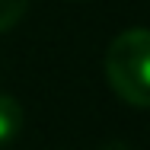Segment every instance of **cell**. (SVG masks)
<instances>
[{"label": "cell", "instance_id": "7a4b0ae2", "mask_svg": "<svg viewBox=\"0 0 150 150\" xmlns=\"http://www.w3.org/2000/svg\"><path fill=\"white\" fill-rule=\"evenodd\" d=\"M19 128H23V105L13 96L0 93V144L13 141L19 134Z\"/></svg>", "mask_w": 150, "mask_h": 150}, {"label": "cell", "instance_id": "3957f363", "mask_svg": "<svg viewBox=\"0 0 150 150\" xmlns=\"http://www.w3.org/2000/svg\"><path fill=\"white\" fill-rule=\"evenodd\" d=\"M29 0H0V32L13 29L23 16H26Z\"/></svg>", "mask_w": 150, "mask_h": 150}, {"label": "cell", "instance_id": "6da1fadb", "mask_svg": "<svg viewBox=\"0 0 150 150\" xmlns=\"http://www.w3.org/2000/svg\"><path fill=\"white\" fill-rule=\"evenodd\" d=\"M105 77L125 102L150 109V29H128L112 38Z\"/></svg>", "mask_w": 150, "mask_h": 150}]
</instances>
